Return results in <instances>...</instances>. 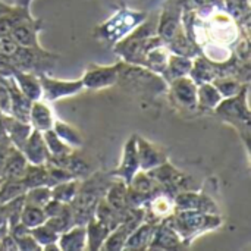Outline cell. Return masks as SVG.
Masks as SVG:
<instances>
[{"instance_id":"836d02e7","label":"cell","mask_w":251,"mask_h":251,"mask_svg":"<svg viewBox=\"0 0 251 251\" xmlns=\"http://www.w3.org/2000/svg\"><path fill=\"white\" fill-rule=\"evenodd\" d=\"M31 235L34 237V240L38 243V246L43 249L49 244H54L57 243V238H59V234L54 232L46 222L43 225H38L32 229H29Z\"/></svg>"},{"instance_id":"74e56055","label":"cell","mask_w":251,"mask_h":251,"mask_svg":"<svg viewBox=\"0 0 251 251\" xmlns=\"http://www.w3.org/2000/svg\"><path fill=\"white\" fill-rule=\"evenodd\" d=\"M3 182H4V179H3V178H1V176H0V187H1V185H3Z\"/></svg>"},{"instance_id":"9a60e30c","label":"cell","mask_w":251,"mask_h":251,"mask_svg":"<svg viewBox=\"0 0 251 251\" xmlns=\"http://www.w3.org/2000/svg\"><path fill=\"white\" fill-rule=\"evenodd\" d=\"M104 201L113 207L116 212L125 216V213L131 209L129 201H128V185L122 179H118L112 185H109L106 194H104Z\"/></svg>"},{"instance_id":"7c38bea8","label":"cell","mask_w":251,"mask_h":251,"mask_svg":"<svg viewBox=\"0 0 251 251\" xmlns=\"http://www.w3.org/2000/svg\"><path fill=\"white\" fill-rule=\"evenodd\" d=\"M26 166H28V160L25 159L24 153L19 149L12 146L4 159V165L1 169V178L10 179V181H21L26 171Z\"/></svg>"},{"instance_id":"8992f818","label":"cell","mask_w":251,"mask_h":251,"mask_svg":"<svg viewBox=\"0 0 251 251\" xmlns=\"http://www.w3.org/2000/svg\"><path fill=\"white\" fill-rule=\"evenodd\" d=\"M182 244L184 241L181 240L178 232L171 226L168 219H165L156 225L149 250H176L181 249Z\"/></svg>"},{"instance_id":"7402d4cb","label":"cell","mask_w":251,"mask_h":251,"mask_svg":"<svg viewBox=\"0 0 251 251\" xmlns=\"http://www.w3.org/2000/svg\"><path fill=\"white\" fill-rule=\"evenodd\" d=\"M85 228H87V249L91 251L101 250V246L110 231L103 224H100L96 218H91L87 222Z\"/></svg>"},{"instance_id":"30bf717a","label":"cell","mask_w":251,"mask_h":251,"mask_svg":"<svg viewBox=\"0 0 251 251\" xmlns=\"http://www.w3.org/2000/svg\"><path fill=\"white\" fill-rule=\"evenodd\" d=\"M149 175L159 184L160 188L181 190V185H184V174L175 169L168 160L149 171Z\"/></svg>"},{"instance_id":"f546056e","label":"cell","mask_w":251,"mask_h":251,"mask_svg":"<svg viewBox=\"0 0 251 251\" xmlns=\"http://www.w3.org/2000/svg\"><path fill=\"white\" fill-rule=\"evenodd\" d=\"M50 200H51V188L47 185L28 188L24 193V203L29 204V206H35V207L43 209Z\"/></svg>"},{"instance_id":"4316f807","label":"cell","mask_w":251,"mask_h":251,"mask_svg":"<svg viewBox=\"0 0 251 251\" xmlns=\"http://www.w3.org/2000/svg\"><path fill=\"white\" fill-rule=\"evenodd\" d=\"M79 185H81V182L76 178L59 182V184L50 187L51 188V199H56V200H59L62 203L71 204L72 200L75 199V196L78 194Z\"/></svg>"},{"instance_id":"277c9868","label":"cell","mask_w":251,"mask_h":251,"mask_svg":"<svg viewBox=\"0 0 251 251\" xmlns=\"http://www.w3.org/2000/svg\"><path fill=\"white\" fill-rule=\"evenodd\" d=\"M82 85L90 90L106 88L119 81V63L112 66H96L88 69L81 78Z\"/></svg>"},{"instance_id":"d6a6232c","label":"cell","mask_w":251,"mask_h":251,"mask_svg":"<svg viewBox=\"0 0 251 251\" xmlns=\"http://www.w3.org/2000/svg\"><path fill=\"white\" fill-rule=\"evenodd\" d=\"M213 85L218 88V91L221 93V96L224 99H229V97H234L237 94H240L243 91V85L240 81L234 79V78H215L213 81Z\"/></svg>"},{"instance_id":"5bb4252c","label":"cell","mask_w":251,"mask_h":251,"mask_svg":"<svg viewBox=\"0 0 251 251\" xmlns=\"http://www.w3.org/2000/svg\"><path fill=\"white\" fill-rule=\"evenodd\" d=\"M57 246L60 251H81L87 249V228L85 225H74L65 232L59 234Z\"/></svg>"},{"instance_id":"f35d334b","label":"cell","mask_w":251,"mask_h":251,"mask_svg":"<svg viewBox=\"0 0 251 251\" xmlns=\"http://www.w3.org/2000/svg\"><path fill=\"white\" fill-rule=\"evenodd\" d=\"M1 12H3V9H1V6H0V13H1Z\"/></svg>"},{"instance_id":"603a6c76","label":"cell","mask_w":251,"mask_h":251,"mask_svg":"<svg viewBox=\"0 0 251 251\" xmlns=\"http://www.w3.org/2000/svg\"><path fill=\"white\" fill-rule=\"evenodd\" d=\"M100 224H103L109 231H113L124 219V215H121L119 212H116L113 207H110L104 199H100V201L97 203L96 209H94V216Z\"/></svg>"},{"instance_id":"e0dca14e","label":"cell","mask_w":251,"mask_h":251,"mask_svg":"<svg viewBox=\"0 0 251 251\" xmlns=\"http://www.w3.org/2000/svg\"><path fill=\"white\" fill-rule=\"evenodd\" d=\"M28 122L32 126V129L44 132V131L53 128L54 118H53V113H51V110L49 109L47 104L41 103L40 100H35V101L31 103Z\"/></svg>"},{"instance_id":"f1b7e54d","label":"cell","mask_w":251,"mask_h":251,"mask_svg":"<svg viewBox=\"0 0 251 251\" xmlns=\"http://www.w3.org/2000/svg\"><path fill=\"white\" fill-rule=\"evenodd\" d=\"M51 129H53V131L57 134V137L62 138L69 147H81V146L84 144V140H82V137L79 135V132H78L74 126H71V125H68V124L62 122V121H54Z\"/></svg>"},{"instance_id":"1f68e13d","label":"cell","mask_w":251,"mask_h":251,"mask_svg":"<svg viewBox=\"0 0 251 251\" xmlns=\"http://www.w3.org/2000/svg\"><path fill=\"white\" fill-rule=\"evenodd\" d=\"M43 138H44V143L47 146V150H49V154L50 156H65V154H69L72 153V147H69L62 138L57 137V134L53 131V129H47L43 132Z\"/></svg>"},{"instance_id":"d590c367","label":"cell","mask_w":251,"mask_h":251,"mask_svg":"<svg viewBox=\"0 0 251 251\" xmlns=\"http://www.w3.org/2000/svg\"><path fill=\"white\" fill-rule=\"evenodd\" d=\"M0 113L10 115V91L6 81L0 78Z\"/></svg>"},{"instance_id":"e575fe53","label":"cell","mask_w":251,"mask_h":251,"mask_svg":"<svg viewBox=\"0 0 251 251\" xmlns=\"http://www.w3.org/2000/svg\"><path fill=\"white\" fill-rule=\"evenodd\" d=\"M18 246V250L24 251H34V250H41V247L38 246V243L34 240V237L31 235V232H25L22 235L13 237Z\"/></svg>"},{"instance_id":"52a82bcc","label":"cell","mask_w":251,"mask_h":251,"mask_svg":"<svg viewBox=\"0 0 251 251\" xmlns=\"http://www.w3.org/2000/svg\"><path fill=\"white\" fill-rule=\"evenodd\" d=\"M218 113L226 119H235L240 122H244L249 125V119H250V112L247 107V101H246V88H243V91L234 97H229L226 100H222L219 103V106L216 107Z\"/></svg>"},{"instance_id":"4fadbf2b","label":"cell","mask_w":251,"mask_h":251,"mask_svg":"<svg viewBox=\"0 0 251 251\" xmlns=\"http://www.w3.org/2000/svg\"><path fill=\"white\" fill-rule=\"evenodd\" d=\"M137 151H138L140 169L146 172L157 168L159 165L168 160L163 151H160L159 149H156L153 144H150L141 137H137Z\"/></svg>"},{"instance_id":"cb8c5ba5","label":"cell","mask_w":251,"mask_h":251,"mask_svg":"<svg viewBox=\"0 0 251 251\" xmlns=\"http://www.w3.org/2000/svg\"><path fill=\"white\" fill-rule=\"evenodd\" d=\"M22 184L24 187L34 188V187H41L47 185L49 187V169L46 165H31L28 163L26 171L22 176Z\"/></svg>"},{"instance_id":"ac0fdd59","label":"cell","mask_w":251,"mask_h":251,"mask_svg":"<svg viewBox=\"0 0 251 251\" xmlns=\"http://www.w3.org/2000/svg\"><path fill=\"white\" fill-rule=\"evenodd\" d=\"M154 228H156L154 224L144 221L128 235L124 250H147L153 238Z\"/></svg>"},{"instance_id":"4dcf8cb0","label":"cell","mask_w":251,"mask_h":251,"mask_svg":"<svg viewBox=\"0 0 251 251\" xmlns=\"http://www.w3.org/2000/svg\"><path fill=\"white\" fill-rule=\"evenodd\" d=\"M46 219H47L46 213L41 207H35V206H29V204L24 203L21 215H19V222L24 224L28 229L43 225L46 222Z\"/></svg>"},{"instance_id":"7a4b0ae2","label":"cell","mask_w":251,"mask_h":251,"mask_svg":"<svg viewBox=\"0 0 251 251\" xmlns=\"http://www.w3.org/2000/svg\"><path fill=\"white\" fill-rule=\"evenodd\" d=\"M174 209L175 212L181 210H199L207 215L218 213L216 203L209 197L203 194H197L193 191H181L174 199Z\"/></svg>"},{"instance_id":"3957f363","label":"cell","mask_w":251,"mask_h":251,"mask_svg":"<svg viewBox=\"0 0 251 251\" xmlns=\"http://www.w3.org/2000/svg\"><path fill=\"white\" fill-rule=\"evenodd\" d=\"M38 78H40V82H41L43 96L47 100H51V101L53 100H59L62 97H68V96L76 94V93H79L84 88L81 79H78V81H62V79L49 78L46 75H41Z\"/></svg>"},{"instance_id":"d6986e66","label":"cell","mask_w":251,"mask_h":251,"mask_svg":"<svg viewBox=\"0 0 251 251\" xmlns=\"http://www.w3.org/2000/svg\"><path fill=\"white\" fill-rule=\"evenodd\" d=\"M9 34L21 47H34L37 46V32L35 28L26 19L18 18L16 22L12 25Z\"/></svg>"},{"instance_id":"484cf974","label":"cell","mask_w":251,"mask_h":251,"mask_svg":"<svg viewBox=\"0 0 251 251\" xmlns=\"http://www.w3.org/2000/svg\"><path fill=\"white\" fill-rule=\"evenodd\" d=\"M190 78L197 85L203 84V82H212L215 78H218V71L206 59L197 57L196 60H193V66H191V71H190Z\"/></svg>"},{"instance_id":"8fae6325","label":"cell","mask_w":251,"mask_h":251,"mask_svg":"<svg viewBox=\"0 0 251 251\" xmlns=\"http://www.w3.org/2000/svg\"><path fill=\"white\" fill-rule=\"evenodd\" d=\"M0 124H1V126L4 129V132L7 134L12 146L21 150L25 140L31 134L32 126L28 122H22L19 119H15L10 115H1L0 116Z\"/></svg>"},{"instance_id":"8d00e7d4","label":"cell","mask_w":251,"mask_h":251,"mask_svg":"<svg viewBox=\"0 0 251 251\" xmlns=\"http://www.w3.org/2000/svg\"><path fill=\"white\" fill-rule=\"evenodd\" d=\"M6 222V216H4V209L3 206H0V226Z\"/></svg>"},{"instance_id":"5b68a950","label":"cell","mask_w":251,"mask_h":251,"mask_svg":"<svg viewBox=\"0 0 251 251\" xmlns=\"http://www.w3.org/2000/svg\"><path fill=\"white\" fill-rule=\"evenodd\" d=\"M171 94L175 103L184 109L197 107V84L190 76H181L171 81Z\"/></svg>"},{"instance_id":"d4e9b609","label":"cell","mask_w":251,"mask_h":251,"mask_svg":"<svg viewBox=\"0 0 251 251\" xmlns=\"http://www.w3.org/2000/svg\"><path fill=\"white\" fill-rule=\"evenodd\" d=\"M168 57H169V53L163 47L156 46L146 53V56L143 59V65L154 74L165 75Z\"/></svg>"},{"instance_id":"2e32d148","label":"cell","mask_w":251,"mask_h":251,"mask_svg":"<svg viewBox=\"0 0 251 251\" xmlns=\"http://www.w3.org/2000/svg\"><path fill=\"white\" fill-rule=\"evenodd\" d=\"M13 81L16 84V87L21 90V93L28 97L31 101L40 100L43 97V91H41V82L40 78L32 75L31 72H22V71H15L13 72Z\"/></svg>"},{"instance_id":"ffe728a7","label":"cell","mask_w":251,"mask_h":251,"mask_svg":"<svg viewBox=\"0 0 251 251\" xmlns=\"http://www.w3.org/2000/svg\"><path fill=\"white\" fill-rule=\"evenodd\" d=\"M193 66V59L188 56H182V54H169L168 57V63H166V71H165V76L168 79H175V78H181V76H188L190 71Z\"/></svg>"},{"instance_id":"83f0119b","label":"cell","mask_w":251,"mask_h":251,"mask_svg":"<svg viewBox=\"0 0 251 251\" xmlns=\"http://www.w3.org/2000/svg\"><path fill=\"white\" fill-rule=\"evenodd\" d=\"M132 231L129 228H126L122 222L113 229L109 232L107 238L104 240L103 246H101V250L107 251H119L124 250L125 247V243H126V238L128 235L131 234Z\"/></svg>"},{"instance_id":"ba28073f","label":"cell","mask_w":251,"mask_h":251,"mask_svg":"<svg viewBox=\"0 0 251 251\" xmlns=\"http://www.w3.org/2000/svg\"><path fill=\"white\" fill-rule=\"evenodd\" d=\"M138 171H140V160H138V151H137V135H132L125 144L122 163L113 172V175L128 184Z\"/></svg>"},{"instance_id":"44dd1931","label":"cell","mask_w":251,"mask_h":251,"mask_svg":"<svg viewBox=\"0 0 251 251\" xmlns=\"http://www.w3.org/2000/svg\"><path fill=\"white\" fill-rule=\"evenodd\" d=\"M224 100L213 82H203L197 85V106L201 109H216Z\"/></svg>"},{"instance_id":"9c48e42d","label":"cell","mask_w":251,"mask_h":251,"mask_svg":"<svg viewBox=\"0 0 251 251\" xmlns=\"http://www.w3.org/2000/svg\"><path fill=\"white\" fill-rule=\"evenodd\" d=\"M21 151L24 153L25 159L31 165H46L49 160V150L43 138V132L32 129L28 138L25 140Z\"/></svg>"},{"instance_id":"6da1fadb","label":"cell","mask_w":251,"mask_h":251,"mask_svg":"<svg viewBox=\"0 0 251 251\" xmlns=\"http://www.w3.org/2000/svg\"><path fill=\"white\" fill-rule=\"evenodd\" d=\"M171 226L178 232L184 244H188L197 235L215 229L221 225L218 215H207L199 210H181L166 218Z\"/></svg>"}]
</instances>
